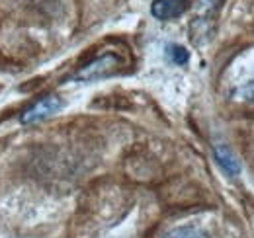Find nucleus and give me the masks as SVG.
Segmentation results:
<instances>
[{
	"label": "nucleus",
	"mask_w": 254,
	"mask_h": 238,
	"mask_svg": "<svg viewBox=\"0 0 254 238\" xmlns=\"http://www.w3.org/2000/svg\"><path fill=\"white\" fill-rule=\"evenodd\" d=\"M118 57L116 55H112V53H108V55H104V57H100V59H94L92 62H88L86 66H82L78 72H76V80H96V78H102V76H108V74H112L114 70H116V66H118Z\"/></svg>",
	"instance_id": "1"
},
{
	"label": "nucleus",
	"mask_w": 254,
	"mask_h": 238,
	"mask_svg": "<svg viewBox=\"0 0 254 238\" xmlns=\"http://www.w3.org/2000/svg\"><path fill=\"white\" fill-rule=\"evenodd\" d=\"M61 106H63V104H61V100H59L57 96H45V98H41L39 102H35L32 108H28V110L22 114L20 121H22L24 125L41 121V119L57 114V112L61 110Z\"/></svg>",
	"instance_id": "2"
},
{
	"label": "nucleus",
	"mask_w": 254,
	"mask_h": 238,
	"mask_svg": "<svg viewBox=\"0 0 254 238\" xmlns=\"http://www.w3.org/2000/svg\"><path fill=\"white\" fill-rule=\"evenodd\" d=\"M190 0H155L151 4V14L157 20H174L188 10Z\"/></svg>",
	"instance_id": "3"
},
{
	"label": "nucleus",
	"mask_w": 254,
	"mask_h": 238,
	"mask_svg": "<svg viewBox=\"0 0 254 238\" xmlns=\"http://www.w3.org/2000/svg\"><path fill=\"white\" fill-rule=\"evenodd\" d=\"M215 158H217L219 166H221L229 176H237V174L241 172V164H239V160L235 158V154L227 149V147L217 145V147H215Z\"/></svg>",
	"instance_id": "4"
},
{
	"label": "nucleus",
	"mask_w": 254,
	"mask_h": 238,
	"mask_svg": "<svg viewBox=\"0 0 254 238\" xmlns=\"http://www.w3.org/2000/svg\"><path fill=\"white\" fill-rule=\"evenodd\" d=\"M164 238H209L205 233H201L199 229L193 227H178L174 231H170Z\"/></svg>",
	"instance_id": "5"
},
{
	"label": "nucleus",
	"mask_w": 254,
	"mask_h": 238,
	"mask_svg": "<svg viewBox=\"0 0 254 238\" xmlns=\"http://www.w3.org/2000/svg\"><path fill=\"white\" fill-rule=\"evenodd\" d=\"M168 57L176 64H186L188 62V51L184 47H180V45H170L168 47Z\"/></svg>",
	"instance_id": "6"
},
{
	"label": "nucleus",
	"mask_w": 254,
	"mask_h": 238,
	"mask_svg": "<svg viewBox=\"0 0 254 238\" xmlns=\"http://www.w3.org/2000/svg\"><path fill=\"white\" fill-rule=\"evenodd\" d=\"M239 98L245 100V102H249V104H254V78L239 90Z\"/></svg>",
	"instance_id": "7"
}]
</instances>
